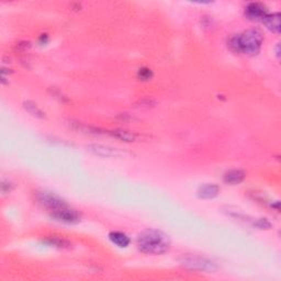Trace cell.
<instances>
[{
	"label": "cell",
	"instance_id": "4fadbf2b",
	"mask_svg": "<svg viewBox=\"0 0 281 281\" xmlns=\"http://www.w3.org/2000/svg\"><path fill=\"white\" fill-rule=\"evenodd\" d=\"M43 243L48 244L49 246L59 248V250H68V248H71L72 246L71 242H68L67 239L61 238V237H55V236H50V237L44 238Z\"/></svg>",
	"mask_w": 281,
	"mask_h": 281
},
{
	"label": "cell",
	"instance_id": "6da1fadb",
	"mask_svg": "<svg viewBox=\"0 0 281 281\" xmlns=\"http://www.w3.org/2000/svg\"><path fill=\"white\" fill-rule=\"evenodd\" d=\"M264 35L258 29H250L232 35L228 41L229 49L234 53L255 56L260 52Z\"/></svg>",
	"mask_w": 281,
	"mask_h": 281
},
{
	"label": "cell",
	"instance_id": "ac0fdd59",
	"mask_svg": "<svg viewBox=\"0 0 281 281\" xmlns=\"http://www.w3.org/2000/svg\"><path fill=\"white\" fill-rule=\"evenodd\" d=\"M48 40H49L48 34H42V35L40 36V43H41V44L47 43V42H48Z\"/></svg>",
	"mask_w": 281,
	"mask_h": 281
},
{
	"label": "cell",
	"instance_id": "8992f818",
	"mask_svg": "<svg viewBox=\"0 0 281 281\" xmlns=\"http://www.w3.org/2000/svg\"><path fill=\"white\" fill-rule=\"evenodd\" d=\"M245 17L251 21H262L268 13V8L261 2H250L245 7Z\"/></svg>",
	"mask_w": 281,
	"mask_h": 281
},
{
	"label": "cell",
	"instance_id": "ba28073f",
	"mask_svg": "<svg viewBox=\"0 0 281 281\" xmlns=\"http://www.w3.org/2000/svg\"><path fill=\"white\" fill-rule=\"evenodd\" d=\"M221 191V188L216 183H204L198 189L197 195L200 199L204 200H211L214 199L219 196V193Z\"/></svg>",
	"mask_w": 281,
	"mask_h": 281
},
{
	"label": "cell",
	"instance_id": "3957f363",
	"mask_svg": "<svg viewBox=\"0 0 281 281\" xmlns=\"http://www.w3.org/2000/svg\"><path fill=\"white\" fill-rule=\"evenodd\" d=\"M180 264L190 270H199V271H213L218 270V265L213 260L209 258L195 255L183 256L180 259Z\"/></svg>",
	"mask_w": 281,
	"mask_h": 281
},
{
	"label": "cell",
	"instance_id": "d6986e66",
	"mask_svg": "<svg viewBox=\"0 0 281 281\" xmlns=\"http://www.w3.org/2000/svg\"><path fill=\"white\" fill-rule=\"evenodd\" d=\"M276 55H277L278 58H280V45L279 44L276 47Z\"/></svg>",
	"mask_w": 281,
	"mask_h": 281
},
{
	"label": "cell",
	"instance_id": "7a4b0ae2",
	"mask_svg": "<svg viewBox=\"0 0 281 281\" xmlns=\"http://www.w3.org/2000/svg\"><path fill=\"white\" fill-rule=\"evenodd\" d=\"M139 250L149 255H163L172 246V239L167 234L155 229H147L139 234L136 238Z\"/></svg>",
	"mask_w": 281,
	"mask_h": 281
},
{
	"label": "cell",
	"instance_id": "5bb4252c",
	"mask_svg": "<svg viewBox=\"0 0 281 281\" xmlns=\"http://www.w3.org/2000/svg\"><path fill=\"white\" fill-rule=\"evenodd\" d=\"M24 108L26 110L27 112H29L30 114H32V116L35 117V118H38V119H45V118H47V114H45V112L39 107L38 104H36L35 102H33V101H29V100L25 101V102H24Z\"/></svg>",
	"mask_w": 281,
	"mask_h": 281
},
{
	"label": "cell",
	"instance_id": "e0dca14e",
	"mask_svg": "<svg viewBox=\"0 0 281 281\" xmlns=\"http://www.w3.org/2000/svg\"><path fill=\"white\" fill-rule=\"evenodd\" d=\"M13 190V185L9 180H2L1 182V192L3 195L6 193H10Z\"/></svg>",
	"mask_w": 281,
	"mask_h": 281
},
{
	"label": "cell",
	"instance_id": "52a82bcc",
	"mask_svg": "<svg viewBox=\"0 0 281 281\" xmlns=\"http://www.w3.org/2000/svg\"><path fill=\"white\" fill-rule=\"evenodd\" d=\"M87 150L90 153H93L96 156L99 157H119L122 155V152L116 149V147L109 146V145H102V144H90L87 146Z\"/></svg>",
	"mask_w": 281,
	"mask_h": 281
},
{
	"label": "cell",
	"instance_id": "2e32d148",
	"mask_svg": "<svg viewBox=\"0 0 281 281\" xmlns=\"http://www.w3.org/2000/svg\"><path fill=\"white\" fill-rule=\"evenodd\" d=\"M253 227L256 228V229H259V230H269L273 227V224H271L268 220L267 219H255L254 222H253Z\"/></svg>",
	"mask_w": 281,
	"mask_h": 281
},
{
	"label": "cell",
	"instance_id": "7c38bea8",
	"mask_svg": "<svg viewBox=\"0 0 281 281\" xmlns=\"http://www.w3.org/2000/svg\"><path fill=\"white\" fill-rule=\"evenodd\" d=\"M110 135L116 137L118 140H121L124 142H134L136 140V134L131 131L123 130V128H116V130L109 131Z\"/></svg>",
	"mask_w": 281,
	"mask_h": 281
},
{
	"label": "cell",
	"instance_id": "5b68a950",
	"mask_svg": "<svg viewBox=\"0 0 281 281\" xmlns=\"http://www.w3.org/2000/svg\"><path fill=\"white\" fill-rule=\"evenodd\" d=\"M50 214L52 216V219H54L55 221L65 224H77L79 223L81 220V215L79 212L76 209L72 208L70 204L64 206L62 209L51 212Z\"/></svg>",
	"mask_w": 281,
	"mask_h": 281
},
{
	"label": "cell",
	"instance_id": "30bf717a",
	"mask_svg": "<svg viewBox=\"0 0 281 281\" xmlns=\"http://www.w3.org/2000/svg\"><path fill=\"white\" fill-rule=\"evenodd\" d=\"M280 13L279 12H273L267 13V16L264 18L261 22L265 25V26L270 32L275 34H279L281 31V25H280Z\"/></svg>",
	"mask_w": 281,
	"mask_h": 281
},
{
	"label": "cell",
	"instance_id": "277c9868",
	"mask_svg": "<svg viewBox=\"0 0 281 281\" xmlns=\"http://www.w3.org/2000/svg\"><path fill=\"white\" fill-rule=\"evenodd\" d=\"M36 200H38L39 204L42 205L43 208L47 209L50 213L68 205L67 202L64 200L62 197L48 190H40L36 192Z\"/></svg>",
	"mask_w": 281,
	"mask_h": 281
},
{
	"label": "cell",
	"instance_id": "9a60e30c",
	"mask_svg": "<svg viewBox=\"0 0 281 281\" xmlns=\"http://www.w3.org/2000/svg\"><path fill=\"white\" fill-rule=\"evenodd\" d=\"M154 77V73L149 67H142L137 71V78L142 81H149Z\"/></svg>",
	"mask_w": 281,
	"mask_h": 281
},
{
	"label": "cell",
	"instance_id": "8fae6325",
	"mask_svg": "<svg viewBox=\"0 0 281 281\" xmlns=\"http://www.w3.org/2000/svg\"><path fill=\"white\" fill-rule=\"evenodd\" d=\"M109 239L111 241V243L114 244V245H117L120 248H127L131 243L130 237H128L124 232H120V231L110 232Z\"/></svg>",
	"mask_w": 281,
	"mask_h": 281
},
{
	"label": "cell",
	"instance_id": "9c48e42d",
	"mask_svg": "<svg viewBox=\"0 0 281 281\" xmlns=\"http://www.w3.org/2000/svg\"><path fill=\"white\" fill-rule=\"evenodd\" d=\"M246 178V174L242 169H230L223 175V181L228 185L236 186L242 183Z\"/></svg>",
	"mask_w": 281,
	"mask_h": 281
}]
</instances>
